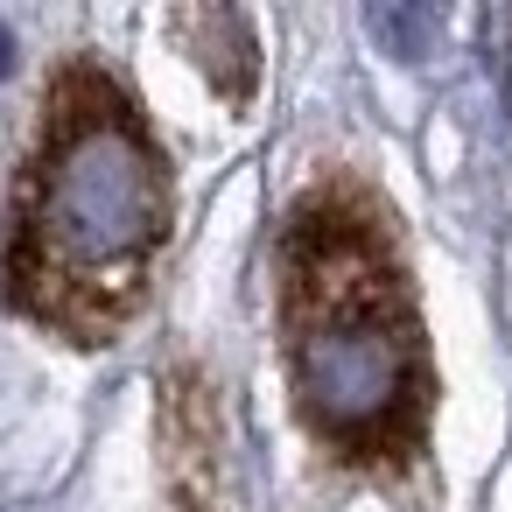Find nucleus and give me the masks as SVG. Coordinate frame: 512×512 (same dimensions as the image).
I'll list each match as a JSON object with an SVG mask.
<instances>
[{"mask_svg": "<svg viewBox=\"0 0 512 512\" xmlns=\"http://www.w3.org/2000/svg\"><path fill=\"white\" fill-rule=\"evenodd\" d=\"M274 330L302 428L351 470L400 477L428 449L435 365L400 218L358 176H316L274 225Z\"/></svg>", "mask_w": 512, "mask_h": 512, "instance_id": "f257e3e1", "label": "nucleus"}, {"mask_svg": "<svg viewBox=\"0 0 512 512\" xmlns=\"http://www.w3.org/2000/svg\"><path fill=\"white\" fill-rule=\"evenodd\" d=\"M176 225V176L141 99L92 57H71L36 113L8 239L0 295L15 316L64 344H113L148 288Z\"/></svg>", "mask_w": 512, "mask_h": 512, "instance_id": "f03ea898", "label": "nucleus"}, {"mask_svg": "<svg viewBox=\"0 0 512 512\" xmlns=\"http://www.w3.org/2000/svg\"><path fill=\"white\" fill-rule=\"evenodd\" d=\"M155 435H162V512H225V463H218L225 428L204 365L183 358L162 372Z\"/></svg>", "mask_w": 512, "mask_h": 512, "instance_id": "7ed1b4c3", "label": "nucleus"}, {"mask_svg": "<svg viewBox=\"0 0 512 512\" xmlns=\"http://www.w3.org/2000/svg\"><path fill=\"white\" fill-rule=\"evenodd\" d=\"M169 36L204 64V78L232 106L253 99V85H260V43H253V22L239 8H183V15H169Z\"/></svg>", "mask_w": 512, "mask_h": 512, "instance_id": "20e7f679", "label": "nucleus"}, {"mask_svg": "<svg viewBox=\"0 0 512 512\" xmlns=\"http://www.w3.org/2000/svg\"><path fill=\"white\" fill-rule=\"evenodd\" d=\"M372 36H379L393 57H421V43H428V15H421V8H372Z\"/></svg>", "mask_w": 512, "mask_h": 512, "instance_id": "39448f33", "label": "nucleus"}, {"mask_svg": "<svg viewBox=\"0 0 512 512\" xmlns=\"http://www.w3.org/2000/svg\"><path fill=\"white\" fill-rule=\"evenodd\" d=\"M8 64H15V57H8V29H0V78H8Z\"/></svg>", "mask_w": 512, "mask_h": 512, "instance_id": "423d86ee", "label": "nucleus"}]
</instances>
